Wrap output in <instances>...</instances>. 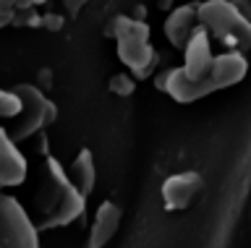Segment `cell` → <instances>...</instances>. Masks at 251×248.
I'll use <instances>...</instances> for the list:
<instances>
[{
	"label": "cell",
	"instance_id": "6da1fadb",
	"mask_svg": "<svg viewBox=\"0 0 251 248\" xmlns=\"http://www.w3.org/2000/svg\"><path fill=\"white\" fill-rule=\"evenodd\" d=\"M251 60L238 50H223L212 58L209 68L204 71L199 79H188L183 73V68H168L157 76V87L160 91H165L168 97H173L180 105H191L199 99L215 94L220 89L235 87L238 81L246 79Z\"/></svg>",
	"mask_w": 251,
	"mask_h": 248
},
{
	"label": "cell",
	"instance_id": "7a4b0ae2",
	"mask_svg": "<svg viewBox=\"0 0 251 248\" xmlns=\"http://www.w3.org/2000/svg\"><path fill=\"white\" fill-rule=\"evenodd\" d=\"M84 209H86V196L71 183V178L63 170L60 162L47 154L45 173H42V180H39V188L34 196L37 227L52 230V227L71 225L84 214Z\"/></svg>",
	"mask_w": 251,
	"mask_h": 248
},
{
	"label": "cell",
	"instance_id": "3957f363",
	"mask_svg": "<svg viewBox=\"0 0 251 248\" xmlns=\"http://www.w3.org/2000/svg\"><path fill=\"white\" fill-rule=\"evenodd\" d=\"M105 37H113L118 45V60L136 76L147 79L157 63V52L149 42V26L139 16H115L107 21Z\"/></svg>",
	"mask_w": 251,
	"mask_h": 248
},
{
	"label": "cell",
	"instance_id": "277c9868",
	"mask_svg": "<svg viewBox=\"0 0 251 248\" xmlns=\"http://www.w3.org/2000/svg\"><path fill=\"white\" fill-rule=\"evenodd\" d=\"M199 21L209 29L212 40L225 50H238L251 60V19L235 8L233 0L199 3Z\"/></svg>",
	"mask_w": 251,
	"mask_h": 248
},
{
	"label": "cell",
	"instance_id": "5b68a950",
	"mask_svg": "<svg viewBox=\"0 0 251 248\" xmlns=\"http://www.w3.org/2000/svg\"><path fill=\"white\" fill-rule=\"evenodd\" d=\"M39 227L19 201L0 193V248H37Z\"/></svg>",
	"mask_w": 251,
	"mask_h": 248
},
{
	"label": "cell",
	"instance_id": "8992f818",
	"mask_svg": "<svg viewBox=\"0 0 251 248\" xmlns=\"http://www.w3.org/2000/svg\"><path fill=\"white\" fill-rule=\"evenodd\" d=\"M13 91L21 97V102H24L21 120H19V126H16V131H13L16 138L34 136L37 131L47 128L55 118H58V110H55V105L45 97L42 89L31 87V84H19V87H13Z\"/></svg>",
	"mask_w": 251,
	"mask_h": 248
},
{
	"label": "cell",
	"instance_id": "52a82bcc",
	"mask_svg": "<svg viewBox=\"0 0 251 248\" xmlns=\"http://www.w3.org/2000/svg\"><path fill=\"white\" fill-rule=\"evenodd\" d=\"M162 206L168 212H180V209L194 206L199 196L204 193V178L194 170H186V173H176L162 180Z\"/></svg>",
	"mask_w": 251,
	"mask_h": 248
},
{
	"label": "cell",
	"instance_id": "ba28073f",
	"mask_svg": "<svg viewBox=\"0 0 251 248\" xmlns=\"http://www.w3.org/2000/svg\"><path fill=\"white\" fill-rule=\"evenodd\" d=\"M212 58H215V52H212V34L209 29L199 24L194 29V34L188 37V42L183 45V73L188 79H199V76L209 68Z\"/></svg>",
	"mask_w": 251,
	"mask_h": 248
},
{
	"label": "cell",
	"instance_id": "9c48e42d",
	"mask_svg": "<svg viewBox=\"0 0 251 248\" xmlns=\"http://www.w3.org/2000/svg\"><path fill=\"white\" fill-rule=\"evenodd\" d=\"M199 3H186L178 8H170L168 19H165V37L173 47L183 50V45L188 42V37L194 34V29L199 26Z\"/></svg>",
	"mask_w": 251,
	"mask_h": 248
},
{
	"label": "cell",
	"instance_id": "30bf717a",
	"mask_svg": "<svg viewBox=\"0 0 251 248\" xmlns=\"http://www.w3.org/2000/svg\"><path fill=\"white\" fill-rule=\"evenodd\" d=\"M26 180V159L16 149L13 138L0 128V185H19Z\"/></svg>",
	"mask_w": 251,
	"mask_h": 248
},
{
	"label": "cell",
	"instance_id": "8fae6325",
	"mask_svg": "<svg viewBox=\"0 0 251 248\" xmlns=\"http://www.w3.org/2000/svg\"><path fill=\"white\" fill-rule=\"evenodd\" d=\"M121 217H123L121 206L113 204V201H102L97 206V214H94V222L89 230V248L105 246L121 227Z\"/></svg>",
	"mask_w": 251,
	"mask_h": 248
},
{
	"label": "cell",
	"instance_id": "7c38bea8",
	"mask_svg": "<svg viewBox=\"0 0 251 248\" xmlns=\"http://www.w3.org/2000/svg\"><path fill=\"white\" fill-rule=\"evenodd\" d=\"M68 178L84 196L92 193L94 183H97V173H94V157H92L89 149H81L76 154V159L71 162V167H68Z\"/></svg>",
	"mask_w": 251,
	"mask_h": 248
},
{
	"label": "cell",
	"instance_id": "4fadbf2b",
	"mask_svg": "<svg viewBox=\"0 0 251 248\" xmlns=\"http://www.w3.org/2000/svg\"><path fill=\"white\" fill-rule=\"evenodd\" d=\"M107 89L113 91V94H118V97H131L133 91H136V76H133L131 71L128 73H126V71L115 73L113 79H110Z\"/></svg>",
	"mask_w": 251,
	"mask_h": 248
},
{
	"label": "cell",
	"instance_id": "5bb4252c",
	"mask_svg": "<svg viewBox=\"0 0 251 248\" xmlns=\"http://www.w3.org/2000/svg\"><path fill=\"white\" fill-rule=\"evenodd\" d=\"M21 107H24V102L13 89L0 91V115H3V118H16V115L21 113Z\"/></svg>",
	"mask_w": 251,
	"mask_h": 248
},
{
	"label": "cell",
	"instance_id": "9a60e30c",
	"mask_svg": "<svg viewBox=\"0 0 251 248\" xmlns=\"http://www.w3.org/2000/svg\"><path fill=\"white\" fill-rule=\"evenodd\" d=\"M26 5H34V3H31V0H0V29L11 26L16 11L26 8Z\"/></svg>",
	"mask_w": 251,
	"mask_h": 248
},
{
	"label": "cell",
	"instance_id": "2e32d148",
	"mask_svg": "<svg viewBox=\"0 0 251 248\" xmlns=\"http://www.w3.org/2000/svg\"><path fill=\"white\" fill-rule=\"evenodd\" d=\"M39 21H42V16L37 13V5H26V8L16 11L11 26H39Z\"/></svg>",
	"mask_w": 251,
	"mask_h": 248
},
{
	"label": "cell",
	"instance_id": "e0dca14e",
	"mask_svg": "<svg viewBox=\"0 0 251 248\" xmlns=\"http://www.w3.org/2000/svg\"><path fill=\"white\" fill-rule=\"evenodd\" d=\"M39 26L47 29V32H60V29L66 26V19H63L60 13H42V21H39Z\"/></svg>",
	"mask_w": 251,
	"mask_h": 248
},
{
	"label": "cell",
	"instance_id": "ac0fdd59",
	"mask_svg": "<svg viewBox=\"0 0 251 248\" xmlns=\"http://www.w3.org/2000/svg\"><path fill=\"white\" fill-rule=\"evenodd\" d=\"M86 3H89V0H63V8H66L68 16H78V11H81Z\"/></svg>",
	"mask_w": 251,
	"mask_h": 248
},
{
	"label": "cell",
	"instance_id": "d6986e66",
	"mask_svg": "<svg viewBox=\"0 0 251 248\" xmlns=\"http://www.w3.org/2000/svg\"><path fill=\"white\" fill-rule=\"evenodd\" d=\"M233 3H235V8H238L243 16L251 19V0H233Z\"/></svg>",
	"mask_w": 251,
	"mask_h": 248
},
{
	"label": "cell",
	"instance_id": "ffe728a7",
	"mask_svg": "<svg viewBox=\"0 0 251 248\" xmlns=\"http://www.w3.org/2000/svg\"><path fill=\"white\" fill-rule=\"evenodd\" d=\"M157 5H160L162 11H170L173 8V0H157Z\"/></svg>",
	"mask_w": 251,
	"mask_h": 248
},
{
	"label": "cell",
	"instance_id": "44dd1931",
	"mask_svg": "<svg viewBox=\"0 0 251 248\" xmlns=\"http://www.w3.org/2000/svg\"><path fill=\"white\" fill-rule=\"evenodd\" d=\"M50 79H52V76H50V71H42V73H39V81H45V87L50 84Z\"/></svg>",
	"mask_w": 251,
	"mask_h": 248
},
{
	"label": "cell",
	"instance_id": "7402d4cb",
	"mask_svg": "<svg viewBox=\"0 0 251 248\" xmlns=\"http://www.w3.org/2000/svg\"><path fill=\"white\" fill-rule=\"evenodd\" d=\"M31 3H34V5H45L47 0H31Z\"/></svg>",
	"mask_w": 251,
	"mask_h": 248
}]
</instances>
